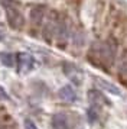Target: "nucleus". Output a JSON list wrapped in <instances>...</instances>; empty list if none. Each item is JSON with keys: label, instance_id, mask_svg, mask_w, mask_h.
I'll list each match as a JSON object with an SVG mask.
<instances>
[{"label": "nucleus", "instance_id": "obj_1", "mask_svg": "<svg viewBox=\"0 0 127 129\" xmlns=\"http://www.w3.org/2000/svg\"><path fill=\"white\" fill-rule=\"evenodd\" d=\"M6 19H7V23H9V26H10L12 29L19 30L23 28L25 20H23L22 13L19 12V9L15 7L13 5L6 6Z\"/></svg>", "mask_w": 127, "mask_h": 129}, {"label": "nucleus", "instance_id": "obj_2", "mask_svg": "<svg viewBox=\"0 0 127 129\" xmlns=\"http://www.w3.org/2000/svg\"><path fill=\"white\" fill-rule=\"evenodd\" d=\"M17 59V68H19V73H29V71L33 68L35 65V59L32 55H29L26 52H20L16 55Z\"/></svg>", "mask_w": 127, "mask_h": 129}, {"label": "nucleus", "instance_id": "obj_3", "mask_svg": "<svg viewBox=\"0 0 127 129\" xmlns=\"http://www.w3.org/2000/svg\"><path fill=\"white\" fill-rule=\"evenodd\" d=\"M64 73L67 74V76L71 78V81L74 83V84H77V86H80L81 83H82V77H84V74H82V71L78 68V67H75L74 64H64Z\"/></svg>", "mask_w": 127, "mask_h": 129}, {"label": "nucleus", "instance_id": "obj_4", "mask_svg": "<svg viewBox=\"0 0 127 129\" xmlns=\"http://www.w3.org/2000/svg\"><path fill=\"white\" fill-rule=\"evenodd\" d=\"M58 96H59V99H62L64 102H68V103H74L77 100V93H75V90L71 86L61 87L59 91H58Z\"/></svg>", "mask_w": 127, "mask_h": 129}, {"label": "nucleus", "instance_id": "obj_5", "mask_svg": "<svg viewBox=\"0 0 127 129\" xmlns=\"http://www.w3.org/2000/svg\"><path fill=\"white\" fill-rule=\"evenodd\" d=\"M51 125L53 129H69V123H68V117L62 115V113H56L52 116Z\"/></svg>", "mask_w": 127, "mask_h": 129}, {"label": "nucleus", "instance_id": "obj_6", "mask_svg": "<svg viewBox=\"0 0 127 129\" xmlns=\"http://www.w3.org/2000/svg\"><path fill=\"white\" fill-rule=\"evenodd\" d=\"M45 12H46V7L43 5H36L30 9V20L33 23L39 25L42 22V19L45 16Z\"/></svg>", "mask_w": 127, "mask_h": 129}, {"label": "nucleus", "instance_id": "obj_7", "mask_svg": "<svg viewBox=\"0 0 127 129\" xmlns=\"http://www.w3.org/2000/svg\"><path fill=\"white\" fill-rule=\"evenodd\" d=\"M88 100L95 106L108 105V100L105 99V96H104L103 93L97 91V90H90V91H88Z\"/></svg>", "mask_w": 127, "mask_h": 129}, {"label": "nucleus", "instance_id": "obj_8", "mask_svg": "<svg viewBox=\"0 0 127 129\" xmlns=\"http://www.w3.org/2000/svg\"><path fill=\"white\" fill-rule=\"evenodd\" d=\"M95 80H97V84H98V86L103 88V90H105L107 93L115 94V96H120V94H121L120 88L117 87V86H114V84H111L110 81H105V80L100 78V77H95Z\"/></svg>", "mask_w": 127, "mask_h": 129}, {"label": "nucleus", "instance_id": "obj_9", "mask_svg": "<svg viewBox=\"0 0 127 129\" xmlns=\"http://www.w3.org/2000/svg\"><path fill=\"white\" fill-rule=\"evenodd\" d=\"M15 57L16 55H13L10 52H0V61H2V64L5 65V67H9V68L15 67V61H16Z\"/></svg>", "mask_w": 127, "mask_h": 129}, {"label": "nucleus", "instance_id": "obj_10", "mask_svg": "<svg viewBox=\"0 0 127 129\" xmlns=\"http://www.w3.org/2000/svg\"><path fill=\"white\" fill-rule=\"evenodd\" d=\"M87 115H88V120H90V122H95V120H97V112L94 110V109H88V113H87Z\"/></svg>", "mask_w": 127, "mask_h": 129}, {"label": "nucleus", "instance_id": "obj_11", "mask_svg": "<svg viewBox=\"0 0 127 129\" xmlns=\"http://www.w3.org/2000/svg\"><path fill=\"white\" fill-rule=\"evenodd\" d=\"M25 129H38L32 119H25Z\"/></svg>", "mask_w": 127, "mask_h": 129}, {"label": "nucleus", "instance_id": "obj_12", "mask_svg": "<svg viewBox=\"0 0 127 129\" xmlns=\"http://www.w3.org/2000/svg\"><path fill=\"white\" fill-rule=\"evenodd\" d=\"M0 97H2V99H5V100H10V97L5 93V90H3L2 87H0Z\"/></svg>", "mask_w": 127, "mask_h": 129}, {"label": "nucleus", "instance_id": "obj_13", "mask_svg": "<svg viewBox=\"0 0 127 129\" xmlns=\"http://www.w3.org/2000/svg\"><path fill=\"white\" fill-rule=\"evenodd\" d=\"M0 3H2L5 7L9 6V5H13V2H12V0H0Z\"/></svg>", "mask_w": 127, "mask_h": 129}, {"label": "nucleus", "instance_id": "obj_14", "mask_svg": "<svg viewBox=\"0 0 127 129\" xmlns=\"http://www.w3.org/2000/svg\"><path fill=\"white\" fill-rule=\"evenodd\" d=\"M0 41H3V35L2 34H0Z\"/></svg>", "mask_w": 127, "mask_h": 129}]
</instances>
